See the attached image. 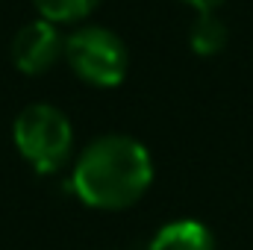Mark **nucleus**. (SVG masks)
<instances>
[{"label":"nucleus","mask_w":253,"mask_h":250,"mask_svg":"<svg viewBox=\"0 0 253 250\" xmlns=\"http://www.w3.org/2000/svg\"><path fill=\"white\" fill-rule=\"evenodd\" d=\"M153 162L141 141L112 132L94 138L77 159L71 188L91 209H126L150 188Z\"/></svg>","instance_id":"obj_1"},{"label":"nucleus","mask_w":253,"mask_h":250,"mask_svg":"<svg viewBox=\"0 0 253 250\" xmlns=\"http://www.w3.org/2000/svg\"><path fill=\"white\" fill-rule=\"evenodd\" d=\"M12 138L18 153L39 171V174H56L71 156L74 132L71 121L62 109L50 103H33L27 106L12 126Z\"/></svg>","instance_id":"obj_2"},{"label":"nucleus","mask_w":253,"mask_h":250,"mask_svg":"<svg viewBox=\"0 0 253 250\" xmlns=\"http://www.w3.org/2000/svg\"><path fill=\"white\" fill-rule=\"evenodd\" d=\"M65 59L83 83L97 85V88L121 85L129 68V53L124 42L106 27H85L68 36Z\"/></svg>","instance_id":"obj_3"},{"label":"nucleus","mask_w":253,"mask_h":250,"mask_svg":"<svg viewBox=\"0 0 253 250\" xmlns=\"http://www.w3.org/2000/svg\"><path fill=\"white\" fill-rule=\"evenodd\" d=\"M65 56V42L50 21H33L12 39V62L24 74H44Z\"/></svg>","instance_id":"obj_4"},{"label":"nucleus","mask_w":253,"mask_h":250,"mask_svg":"<svg viewBox=\"0 0 253 250\" xmlns=\"http://www.w3.org/2000/svg\"><path fill=\"white\" fill-rule=\"evenodd\" d=\"M150 250H215V239L200 221H171L153 236Z\"/></svg>","instance_id":"obj_5"},{"label":"nucleus","mask_w":253,"mask_h":250,"mask_svg":"<svg viewBox=\"0 0 253 250\" xmlns=\"http://www.w3.org/2000/svg\"><path fill=\"white\" fill-rule=\"evenodd\" d=\"M227 44V27L215 12H200L191 27V50L200 56H215Z\"/></svg>","instance_id":"obj_6"},{"label":"nucleus","mask_w":253,"mask_h":250,"mask_svg":"<svg viewBox=\"0 0 253 250\" xmlns=\"http://www.w3.org/2000/svg\"><path fill=\"white\" fill-rule=\"evenodd\" d=\"M42 21L50 24H71V21H83L100 0H33Z\"/></svg>","instance_id":"obj_7"},{"label":"nucleus","mask_w":253,"mask_h":250,"mask_svg":"<svg viewBox=\"0 0 253 250\" xmlns=\"http://www.w3.org/2000/svg\"><path fill=\"white\" fill-rule=\"evenodd\" d=\"M186 3H191L197 12H215V9H218L224 0H186Z\"/></svg>","instance_id":"obj_8"}]
</instances>
